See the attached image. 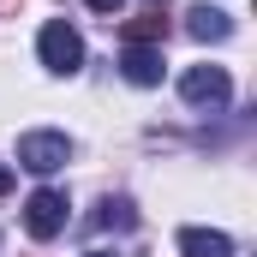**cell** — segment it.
Listing matches in <instances>:
<instances>
[{
    "mask_svg": "<svg viewBox=\"0 0 257 257\" xmlns=\"http://www.w3.org/2000/svg\"><path fill=\"white\" fill-rule=\"evenodd\" d=\"M36 54H42V66H48L54 78H78V72H84V36H78L66 18H48L42 36H36Z\"/></svg>",
    "mask_w": 257,
    "mask_h": 257,
    "instance_id": "cell-1",
    "label": "cell"
},
{
    "mask_svg": "<svg viewBox=\"0 0 257 257\" xmlns=\"http://www.w3.org/2000/svg\"><path fill=\"white\" fill-rule=\"evenodd\" d=\"M66 162H72V138H66V132H24V138H18V168L54 174Z\"/></svg>",
    "mask_w": 257,
    "mask_h": 257,
    "instance_id": "cell-2",
    "label": "cell"
},
{
    "mask_svg": "<svg viewBox=\"0 0 257 257\" xmlns=\"http://www.w3.org/2000/svg\"><path fill=\"white\" fill-rule=\"evenodd\" d=\"M180 96L192 102V108H227V96H233V78L221 72V66H186V78H180Z\"/></svg>",
    "mask_w": 257,
    "mask_h": 257,
    "instance_id": "cell-3",
    "label": "cell"
},
{
    "mask_svg": "<svg viewBox=\"0 0 257 257\" xmlns=\"http://www.w3.org/2000/svg\"><path fill=\"white\" fill-rule=\"evenodd\" d=\"M24 227H30V239H54V233H66V192H54V186L30 192V197H24Z\"/></svg>",
    "mask_w": 257,
    "mask_h": 257,
    "instance_id": "cell-4",
    "label": "cell"
},
{
    "mask_svg": "<svg viewBox=\"0 0 257 257\" xmlns=\"http://www.w3.org/2000/svg\"><path fill=\"white\" fill-rule=\"evenodd\" d=\"M120 72H126V84H138V90L162 84V48H144V42H126V54H120Z\"/></svg>",
    "mask_w": 257,
    "mask_h": 257,
    "instance_id": "cell-5",
    "label": "cell"
},
{
    "mask_svg": "<svg viewBox=\"0 0 257 257\" xmlns=\"http://www.w3.org/2000/svg\"><path fill=\"white\" fill-rule=\"evenodd\" d=\"M180 257H233V239L215 227H180Z\"/></svg>",
    "mask_w": 257,
    "mask_h": 257,
    "instance_id": "cell-6",
    "label": "cell"
},
{
    "mask_svg": "<svg viewBox=\"0 0 257 257\" xmlns=\"http://www.w3.org/2000/svg\"><path fill=\"white\" fill-rule=\"evenodd\" d=\"M186 30H192L197 42H227V36H233V18H227L221 6H192V12H186Z\"/></svg>",
    "mask_w": 257,
    "mask_h": 257,
    "instance_id": "cell-7",
    "label": "cell"
},
{
    "mask_svg": "<svg viewBox=\"0 0 257 257\" xmlns=\"http://www.w3.org/2000/svg\"><path fill=\"white\" fill-rule=\"evenodd\" d=\"M96 227H138V209H132V197H102L96 203Z\"/></svg>",
    "mask_w": 257,
    "mask_h": 257,
    "instance_id": "cell-8",
    "label": "cell"
},
{
    "mask_svg": "<svg viewBox=\"0 0 257 257\" xmlns=\"http://www.w3.org/2000/svg\"><path fill=\"white\" fill-rule=\"evenodd\" d=\"M162 36H168V18H162V12H144V18H132V24H126V42H144V48L162 42Z\"/></svg>",
    "mask_w": 257,
    "mask_h": 257,
    "instance_id": "cell-9",
    "label": "cell"
},
{
    "mask_svg": "<svg viewBox=\"0 0 257 257\" xmlns=\"http://www.w3.org/2000/svg\"><path fill=\"white\" fill-rule=\"evenodd\" d=\"M84 6H96V12H120V0H84Z\"/></svg>",
    "mask_w": 257,
    "mask_h": 257,
    "instance_id": "cell-10",
    "label": "cell"
},
{
    "mask_svg": "<svg viewBox=\"0 0 257 257\" xmlns=\"http://www.w3.org/2000/svg\"><path fill=\"white\" fill-rule=\"evenodd\" d=\"M12 192V168H6V162H0V197Z\"/></svg>",
    "mask_w": 257,
    "mask_h": 257,
    "instance_id": "cell-11",
    "label": "cell"
},
{
    "mask_svg": "<svg viewBox=\"0 0 257 257\" xmlns=\"http://www.w3.org/2000/svg\"><path fill=\"white\" fill-rule=\"evenodd\" d=\"M84 257H108V251H84Z\"/></svg>",
    "mask_w": 257,
    "mask_h": 257,
    "instance_id": "cell-12",
    "label": "cell"
},
{
    "mask_svg": "<svg viewBox=\"0 0 257 257\" xmlns=\"http://www.w3.org/2000/svg\"><path fill=\"white\" fill-rule=\"evenodd\" d=\"M150 6H168V0H150Z\"/></svg>",
    "mask_w": 257,
    "mask_h": 257,
    "instance_id": "cell-13",
    "label": "cell"
}]
</instances>
